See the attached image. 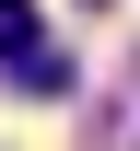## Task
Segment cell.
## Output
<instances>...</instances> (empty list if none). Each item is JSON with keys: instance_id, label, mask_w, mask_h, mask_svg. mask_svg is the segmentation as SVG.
<instances>
[{"instance_id": "obj_1", "label": "cell", "mask_w": 140, "mask_h": 151, "mask_svg": "<svg viewBox=\"0 0 140 151\" xmlns=\"http://www.w3.org/2000/svg\"><path fill=\"white\" fill-rule=\"evenodd\" d=\"M0 81H12V93H70V58L47 47L35 0H0Z\"/></svg>"}]
</instances>
